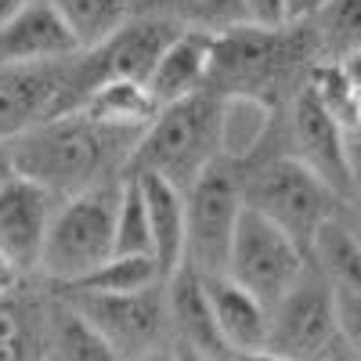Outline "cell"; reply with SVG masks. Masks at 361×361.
<instances>
[{"label": "cell", "mask_w": 361, "mask_h": 361, "mask_svg": "<svg viewBox=\"0 0 361 361\" xmlns=\"http://www.w3.org/2000/svg\"><path fill=\"white\" fill-rule=\"evenodd\" d=\"M116 253H152V235H148V214H145V195L137 180L127 173L123 192H119L116 209Z\"/></svg>", "instance_id": "obj_28"}, {"label": "cell", "mask_w": 361, "mask_h": 361, "mask_svg": "<svg viewBox=\"0 0 361 361\" xmlns=\"http://www.w3.org/2000/svg\"><path fill=\"white\" fill-rule=\"evenodd\" d=\"M58 199L37 180L11 173L0 185V257L11 260L25 279H40V257Z\"/></svg>", "instance_id": "obj_12"}, {"label": "cell", "mask_w": 361, "mask_h": 361, "mask_svg": "<svg viewBox=\"0 0 361 361\" xmlns=\"http://www.w3.org/2000/svg\"><path fill=\"white\" fill-rule=\"evenodd\" d=\"M243 199L260 217L289 231L304 250H311V238L329 217L347 209V202L286 148H271L243 166Z\"/></svg>", "instance_id": "obj_5"}, {"label": "cell", "mask_w": 361, "mask_h": 361, "mask_svg": "<svg viewBox=\"0 0 361 361\" xmlns=\"http://www.w3.org/2000/svg\"><path fill=\"white\" fill-rule=\"evenodd\" d=\"M336 333L340 347L361 361V296L357 293H336Z\"/></svg>", "instance_id": "obj_29"}, {"label": "cell", "mask_w": 361, "mask_h": 361, "mask_svg": "<svg viewBox=\"0 0 361 361\" xmlns=\"http://www.w3.org/2000/svg\"><path fill=\"white\" fill-rule=\"evenodd\" d=\"M134 361H177V354H173V343H170L166 350H156V354H145V357H134Z\"/></svg>", "instance_id": "obj_38"}, {"label": "cell", "mask_w": 361, "mask_h": 361, "mask_svg": "<svg viewBox=\"0 0 361 361\" xmlns=\"http://www.w3.org/2000/svg\"><path fill=\"white\" fill-rule=\"evenodd\" d=\"M347 166H350V206H361V130L347 134Z\"/></svg>", "instance_id": "obj_31"}, {"label": "cell", "mask_w": 361, "mask_h": 361, "mask_svg": "<svg viewBox=\"0 0 361 361\" xmlns=\"http://www.w3.org/2000/svg\"><path fill=\"white\" fill-rule=\"evenodd\" d=\"M202 286H206L217 329H221L224 343L231 347V354L260 350L267 343V307L238 282H231L228 275H206Z\"/></svg>", "instance_id": "obj_21"}, {"label": "cell", "mask_w": 361, "mask_h": 361, "mask_svg": "<svg viewBox=\"0 0 361 361\" xmlns=\"http://www.w3.org/2000/svg\"><path fill=\"white\" fill-rule=\"evenodd\" d=\"M180 33V29L166 18H156V15H134L116 29V33L90 47L98 54V66L105 73V80H134V83H145L148 73L156 69V62L163 58V51L170 47V40Z\"/></svg>", "instance_id": "obj_15"}, {"label": "cell", "mask_w": 361, "mask_h": 361, "mask_svg": "<svg viewBox=\"0 0 361 361\" xmlns=\"http://www.w3.org/2000/svg\"><path fill=\"white\" fill-rule=\"evenodd\" d=\"M307 25L322 62H340L343 54L361 47V0H329L325 11Z\"/></svg>", "instance_id": "obj_27"}, {"label": "cell", "mask_w": 361, "mask_h": 361, "mask_svg": "<svg viewBox=\"0 0 361 361\" xmlns=\"http://www.w3.org/2000/svg\"><path fill=\"white\" fill-rule=\"evenodd\" d=\"M76 51V37L47 0H29L25 8L0 22V66L58 62V58Z\"/></svg>", "instance_id": "obj_13"}, {"label": "cell", "mask_w": 361, "mask_h": 361, "mask_svg": "<svg viewBox=\"0 0 361 361\" xmlns=\"http://www.w3.org/2000/svg\"><path fill=\"white\" fill-rule=\"evenodd\" d=\"M145 195L148 235H152V257L170 279L177 267H185V192L156 173H130Z\"/></svg>", "instance_id": "obj_18"}, {"label": "cell", "mask_w": 361, "mask_h": 361, "mask_svg": "<svg viewBox=\"0 0 361 361\" xmlns=\"http://www.w3.org/2000/svg\"><path fill=\"white\" fill-rule=\"evenodd\" d=\"M282 148L314 170L329 188L350 206V166H347V130L322 105L314 87L304 83L282 105Z\"/></svg>", "instance_id": "obj_11"}, {"label": "cell", "mask_w": 361, "mask_h": 361, "mask_svg": "<svg viewBox=\"0 0 361 361\" xmlns=\"http://www.w3.org/2000/svg\"><path fill=\"white\" fill-rule=\"evenodd\" d=\"M336 343V289L307 257L300 279L267 311L264 350H275L289 361H325Z\"/></svg>", "instance_id": "obj_9"}, {"label": "cell", "mask_w": 361, "mask_h": 361, "mask_svg": "<svg viewBox=\"0 0 361 361\" xmlns=\"http://www.w3.org/2000/svg\"><path fill=\"white\" fill-rule=\"evenodd\" d=\"M15 170H11V159H8V145H0V185L11 177Z\"/></svg>", "instance_id": "obj_37"}, {"label": "cell", "mask_w": 361, "mask_h": 361, "mask_svg": "<svg viewBox=\"0 0 361 361\" xmlns=\"http://www.w3.org/2000/svg\"><path fill=\"white\" fill-rule=\"evenodd\" d=\"M22 282H33V279H25V275H22V271H18L11 260L0 257V293H11V289H18Z\"/></svg>", "instance_id": "obj_33"}, {"label": "cell", "mask_w": 361, "mask_h": 361, "mask_svg": "<svg viewBox=\"0 0 361 361\" xmlns=\"http://www.w3.org/2000/svg\"><path fill=\"white\" fill-rule=\"evenodd\" d=\"M221 159V94L209 87L159 105L141 130L127 173H156L185 192L192 180Z\"/></svg>", "instance_id": "obj_3"}, {"label": "cell", "mask_w": 361, "mask_h": 361, "mask_svg": "<svg viewBox=\"0 0 361 361\" xmlns=\"http://www.w3.org/2000/svg\"><path fill=\"white\" fill-rule=\"evenodd\" d=\"M322 62L311 25H235L214 37L206 87L214 94H250L271 105H286L307 83L311 69Z\"/></svg>", "instance_id": "obj_2"}, {"label": "cell", "mask_w": 361, "mask_h": 361, "mask_svg": "<svg viewBox=\"0 0 361 361\" xmlns=\"http://www.w3.org/2000/svg\"><path fill=\"white\" fill-rule=\"evenodd\" d=\"M340 69H343V76H347V83H350V87L357 90V94H361V47L340 58Z\"/></svg>", "instance_id": "obj_34"}, {"label": "cell", "mask_w": 361, "mask_h": 361, "mask_svg": "<svg viewBox=\"0 0 361 361\" xmlns=\"http://www.w3.org/2000/svg\"><path fill=\"white\" fill-rule=\"evenodd\" d=\"M243 199V166L231 159L209 163L185 188V267L195 275H224Z\"/></svg>", "instance_id": "obj_7"}, {"label": "cell", "mask_w": 361, "mask_h": 361, "mask_svg": "<svg viewBox=\"0 0 361 361\" xmlns=\"http://www.w3.org/2000/svg\"><path fill=\"white\" fill-rule=\"evenodd\" d=\"M141 130L112 127L83 109L44 119L8 141L11 170L37 180L58 202L127 177Z\"/></svg>", "instance_id": "obj_1"}, {"label": "cell", "mask_w": 361, "mask_h": 361, "mask_svg": "<svg viewBox=\"0 0 361 361\" xmlns=\"http://www.w3.org/2000/svg\"><path fill=\"white\" fill-rule=\"evenodd\" d=\"M51 289L62 293L109 340V347L123 361L166 350L173 343L170 307H166V279L148 289H134V293H87V289H73V286H51Z\"/></svg>", "instance_id": "obj_8"}, {"label": "cell", "mask_w": 361, "mask_h": 361, "mask_svg": "<svg viewBox=\"0 0 361 361\" xmlns=\"http://www.w3.org/2000/svg\"><path fill=\"white\" fill-rule=\"evenodd\" d=\"M156 282H163V271L152 253H112L90 275L69 286L87 289V293H134V289H148Z\"/></svg>", "instance_id": "obj_26"}, {"label": "cell", "mask_w": 361, "mask_h": 361, "mask_svg": "<svg viewBox=\"0 0 361 361\" xmlns=\"http://www.w3.org/2000/svg\"><path fill=\"white\" fill-rule=\"evenodd\" d=\"M325 361H354V357H350V354H347V350H343V347L336 343L333 350H329V354H325Z\"/></svg>", "instance_id": "obj_41"}, {"label": "cell", "mask_w": 361, "mask_h": 361, "mask_svg": "<svg viewBox=\"0 0 361 361\" xmlns=\"http://www.w3.org/2000/svg\"><path fill=\"white\" fill-rule=\"evenodd\" d=\"M44 293L40 279L0 293V361H47Z\"/></svg>", "instance_id": "obj_19"}, {"label": "cell", "mask_w": 361, "mask_h": 361, "mask_svg": "<svg viewBox=\"0 0 361 361\" xmlns=\"http://www.w3.org/2000/svg\"><path fill=\"white\" fill-rule=\"evenodd\" d=\"M271 148H282V105L250 94L221 98V159L246 166Z\"/></svg>", "instance_id": "obj_16"}, {"label": "cell", "mask_w": 361, "mask_h": 361, "mask_svg": "<svg viewBox=\"0 0 361 361\" xmlns=\"http://www.w3.org/2000/svg\"><path fill=\"white\" fill-rule=\"evenodd\" d=\"M166 307H170V336L177 347L195 350L209 361H231V347L224 343L202 275L192 267H177L166 279Z\"/></svg>", "instance_id": "obj_14"}, {"label": "cell", "mask_w": 361, "mask_h": 361, "mask_svg": "<svg viewBox=\"0 0 361 361\" xmlns=\"http://www.w3.org/2000/svg\"><path fill=\"white\" fill-rule=\"evenodd\" d=\"M156 102L148 94L145 83L134 80H105L94 94L83 102V112L102 119L112 127H127V130H145L148 119L156 116Z\"/></svg>", "instance_id": "obj_24"}, {"label": "cell", "mask_w": 361, "mask_h": 361, "mask_svg": "<svg viewBox=\"0 0 361 361\" xmlns=\"http://www.w3.org/2000/svg\"><path fill=\"white\" fill-rule=\"evenodd\" d=\"M347 221H350V228H354V235L361 238V206H347Z\"/></svg>", "instance_id": "obj_39"}, {"label": "cell", "mask_w": 361, "mask_h": 361, "mask_svg": "<svg viewBox=\"0 0 361 361\" xmlns=\"http://www.w3.org/2000/svg\"><path fill=\"white\" fill-rule=\"evenodd\" d=\"M47 4L62 15L80 51L105 44L130 18V0H47Z\"/></svg>", "instance_id": "obj_25"}, {"label": "cell", "mask_w": 361, "mask_h": 361, "mask_svg": "<svg viewBox=\"0 0 361 361\" xmlns=\"http://www.w3.org/2000/svg\"><path fill=\"white\" fill-rule=\"evenodd\" d=\"M209 54H214V37L199 33V29H180L145 80L152 102L170 105V102H180V98L195 94V90H202L209 76Z\"/></svg>", "instance_id": "obj_17"}, {"label": "cell", "mask_w": 361, "mask_h": 361, "mask_svg": "<svg viewBox=\"0 0 361 361\" xmlns=\"http://www.w3.org/2000/svg\"><path fill=\"white\" fill-rule=\"evenodd\" d=\"M307 257L336 293H357L361 296V238L354 235V228L347 221V209L336 217H329L318 228V235L311 238Z\"/></svg>", "instance_id": "obj_22"}, {"label": "cell", "mask_w": 361, "mask_h": 361, "mask_svg": "<svg viewBox=\"0 0 361 361\" xmlns=\"http://www.w3.org/2000/svg\"><path fill=\"white\" fill-rule=\"evenodd\" d=\"M173 354H177V361H209V357H202V354H195V350L177 347V343H173Z\"/></svg>", "instance_id": "obj_40"}, {"label": "cell", "mask_w": 361, "mask_h": 361, "mask_svg": "<svg viewBox=\"0 0 361 361\" xmlns=\"http://www.w3.org/2000/svg\"><path fill=\"white\" fill-rule=\"evenodd\" d=\"M102 83L105 73L90 47L58 62L0 66V145H8L44 119L83 109V102Z\"/></svg>", "instance_id": "obj_4"}, {"label": "cell", "mask_w": 361, "mask_h": 361, "mask_svg": "<svg viewBox=\"0 0 361 361\" xmlns=\"http://www.w3.org/2000/svg\"><path fill=\"white\" fill-rule=\"evenodd\" d=\"M123 180L127 177L58 202L40 257V282L47 286L80 282L116 253V209Z\"/></svg>", "instance_id": "obj_6"}, {"label": "cell", "mask_w": 361, "mask_h": 361, "mask_svg": "<svg viewBox=\"0 0 361 361\" xmlns=\"http://www.w3.org/2000/svg\"><path fill=\"white\" fill-rule=\"evenodd\" d=\"M44 340L47 361H123L109 340L90 325L69 300L44 282Z\"/></svg>", "instance_id": "obj_20"}, {"label": "cell", "mask_w": 361, "mask_h": 361, "mask_svg": "<svg viewBox=\"0 0 361 361\" xmlns=\"http://www.w3.org/2000/svg\"><path fill=\"white\" fill-rule=\"evenodd\" d=\"M304 267H307V250L289 231H282L275 221L260 217L257 209L246 206L235 228V243H231L224 275L238 282L246 293H253L271 311V304L300 279Z\"/></svg>", "instance_id": "obj_10"}, {"label": "cell", "mask_w": 361, "mask_h": 361, "mask_svg": "<svg viewBox=\"0 0 361 361\" xmlns=\"http://www.w3.org/2000/svg\"><path fill=\"white\" fill-rule=\"evenodd\" d=\"M29 4V0H0V22H4V18H11L18 8H25Z\"/></svg>", "instance_id": "obj_36"}, {"label": "cell", "mask_w": 361, "mask_h": 361, "mask_svg": "<svg viewBox=\"0 0 361 361\" xmlns=\"http://www.w3.org/2000/svg\"><path fill=\"white\" fill-rule=\"evenodd\" d=\"M243 11H246V22L260 29L286 25V0H243Z\"/></svg>", "instance_id": "obj_30"}, {"label": "cell", "mask_w": 361, "mask_h": 361, "mask_svg": "<svg viewBox=\"0 0 361 361\" xmlns=\"http://www.w3.org/2000/svg\"><path fill=\"white\" fill-rule=\"evenodd\" d=\"M329 0H286V25H307L325 11Z\"/></svg>", "instance_id": "obj_32"}, {"label": "cell", "mask_w": 361, "mask_h": 361, "mask_svg": "<svg viewBox=\"0 0 361 361\" xmlns=\"http://www.w3.org/2000/svg\"><path fill=\"white\" fill-rule=\"evenodd\" d=\"M134 15H156L173 22L177 29H199V33H228L243 25L246 11L243 0H130Z\"/></svg>", "instance_id": "obj_23"}, {"label": "cell", "mask_w": 361, "mask_h": 361, "mask_svg": "<svg viewBox=\"0 0 361 361\" xmlns=\"http://www.w3.org/2000/svg\"><path fill=\"white\" fill-rule=\"evenodd\" d=\"M231 361H289V357H282V354H275V350H243V354H231Z\"/></svg>", "instance_id": "obj_35"}]
</instances>
